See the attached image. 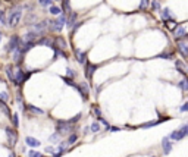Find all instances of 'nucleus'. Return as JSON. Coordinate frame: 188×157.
<instances>
[{
	"label": "nucleus",
	"mask_w": 188,
	"mask_h": 157,
	"mask_svg": "<svg viewBox=\"0 0 188 157\" xmlns=\"http://www.w3.org/2000/svg\"><path fill=\"white\" fill-rule=\"evenodd\" d=\"M62 79H63V81H65V82H66L68 85H72V87H75L74 81H72V79H71V78H68V77H63V78H62Z\"/></svg>",
	"instance_id": "39"
},
{
	"label": "nucleus",
	"mask_w": 188,
	"mask_h": 157,
	"mask_svg": "<svg viewBox=\"0 0 188 157\" xmlns=\"http://www.w3.org/2000/svg\"><path fill=\"white\" fill-rule=\"evenodd\" d=\"M6 73H7V77H9V79L14 82V68L12 66H6Z\"/></svg>",
	"instance_id": "26"
},
{
	"label": "nucleus",
	"mask_w": 188,
	"mask_h": 157,
	"mask_svg": "<svg viewBox=\"0 0 188 157\" xmlns=\"http://www.w3.org/2000/svg\"><path fill=\"white\" fill-rule=\"evenodd\" d=\"M160 16H162V19L163 21H170V19H174V15H172V12L169 10V9H163L160 13Z\"/></svg>",
	"instance_id": "16"
},
{
	"label": "nucleus",
	"mask_w": 188,
	"mask_h": 157,
	"mask_svg": "<svg viewBox=\"0 0 188 157\" xmlns=\"http://www.w3.org/2000/svg\"><path fill=\"white\" fill-rule=\"evenodd\" d=\"M38 43H40V44H44V46H50L52 49L54 47L52 38H49V37H43V38H40V41H38Z\"/></svg>",
	"instance_id": "20"
},
{
	"label": "nucleus",
	"mask_w": 188,
	"mask_h": 157,
	"mask_svg": "<svg viewBox=\"0 0 188 157\" xmlns=\"http://www.w3.org/2000/svg\"><path fill=\"white\" fill-rule=\"evenodd\" d=\"M53 44H54L53 49H57V50H65L66 49V41L62 38V37H56L53 40Z\"/></svg>",
	"instance_id": "10"
},
{
	"label": "nucleus",
	"mask_w": 188,
	"mask_h": 157,
	"mask_svg": "<svg viewBox=\"0 0 188 157\" xmlns=\"http://www.w3.org/2000/svg\"><path fill=\"white\" fill-rule=\"evenodd\" d=\"M40 35L35 34L34 31H29L28 34H25V38H24V43H35V40L38 38Z\"/></svg>",
	"instance_id": "15"
},
{
	"label": "nucleus",
	"mask_w": 188,
	"mask_h": 157,
	"mask_svg": "<svg viewBox=\"0 0 188 157\" xmlns=\"http://www.w3.org/2000/svg\"><path fill=\"white\" fill-rule=\"evenodd\" d=\"M172 147H174V144H172V141H170L168 137H165L162 139V148H163V153H165V154H169L170 150H172Z\"/></svg>",
	"instance_id": "7"
},
{
	"label": "nucleus",
	"mask_w": 188,
	"mask_h": 157,
	"mask_svg": "<svg viewBox=\"0 0 188 157\" xmlns=\"http://www.w3.org/2000/svg\"><path fill=\"white\" fill-rule=\"evenodd\" d=\"M21 18H22V7L21 6H16L14 7L10 13H9V18H7V22H9V25L10 26H16L19 24Z\"/></svg>",
	"instance_id": "3"
},
{
	"label": "nucleus",
	"mask_w": 188,
	"mask_h": 157,
	"mask_svg": "<svg viewBox=\"0 0 188 157\" xmlns=\"http://www.w3.org/2000/svg\"><path fill=\"white\" fill-rule=\"evenodd\" d=\"M176 68L179 69V72L181 73H185V65H184V62H181V60H176Z\"/></svg>",
	"instance_id": "27"
},
{
	"label": "nucleus",
	"mask_w": 188,
	"mask_h": 157,
	"mask_svg": "<svg viewBox=\"0 0 188 157\" xmlns=\"http://www.w3.org/2000/svg\"><path fill=\"white\" fill-rule=\"evenodd\" d=\"M178 50H179V53H181L184 57H188V43L187 41H179L178 43Z\"/></svg>",
	"instance_id": "12"
},
{
	"label": "nucleus",
	"mask_w": 188,
	"mask_h": 157,
	"mask_svg": "<svg viewBox=\"0 0 188 157\" xmlns=\"http://www.w3.org/2000/svg\"><path fill=\"white\" fill-rule=\"evenodd\" d=\"M75 88H76V90L81 92V96H82L84 98L88 96V84L82 82V84H80V85H75Z\"/></svg>",
	"instance_id": "14"
},
{
	"label": "nucleus",
	"mask_w": 188,
	"mask_h": 157,
	"mask_svg": "<svg viewBox=\"0 0 188 157\" xmlns=\"http://www.w3.org/2000/svg\"><path fill=\"white\" fill-rule=\"evenodd\" d=\"M24 56H25V53L21 50V46H19V47H18V49H16V50L14 52V60H15V63H18V65H19L21 62L24 60Z\"/></svg>",
	"instance_id": "13"
},
{
	"label": "nucleus",
	"mask_w": 188,
	"mask_h": 157,
	"mask_svg": "<svg viewBox=\"0 0 188 157\" xmlns=\"http://www.w3.org/2000/svg\"><path fill=\"white\" fill-rule=\"evenodd\" d=\"M46 151H47V153H53V151H54V147L49 145V147H46Z\"/></svg>",
	"instance_id": "44"
},
{
	"label": "nucleus",
	"mask_w": 188,
	"mask_h": 157,
	"mask_svg": "<svg viewBox=\"0 0 188 157\" xmlns=\"http://www.w3.org/2000/svg\"><path fill=\"white\" fill-rule=\"evenodd\" d=\"M27 110L29 113H33V115H44V110L43 109H38V107H35V106H27Z\"/></svg>",
	"instance_id": "17"
},
{
	"label": "nucleus",
	"mask_w": 188,
	"mask_h": 157,
	"mask_svg": "<svg viewBox=\"0 0 188 157\" xmlns=\"http://www.w3.org/2000/svg\"><path fill=\"white\" fill-rule=\"evenodd\" d=\"M159 57H163V59H170V57H172V52L162 53V54H159Z\"/></svg>",
	"instance_id": "37"
},
{
	"label": "nucleus",
	"mask_w": 188,
	"mask_h": 157,
	"mask_svg": "<svg viewBox=\"0 0 188 157\" xmlns=\"http://www.w3.org/2000/svg\"><path fill=\"white\" fill-rule=\"evenodd\" d=\"M187 72H188V71H187Z\"/></svg>",
	"instance_id": "47"
},
{
	"label": "nucleus",
	"mask_w": 188,
	"mask_h": 157,
	"mask_svg": "<svg viewBox=\"0 0 188 157\" xmlns=\"http://www.w3.org/2000/svg\"><path fill=\"white\" fill-rule=\"evenodd\" d=\"M108 131H110V132H118V131H121V128H118V126H109L108 128Z\"/></svg>",
	"instance_id": "42"
},
{
	"label": "nucleus",
	"mask_w": 188,
	"mask_h": 157,
	"mask_svg": "<svg viewBox=\"0 0 188 157\" xmlns=\"http://www.w3.org/2000/svg\"><path fill=\"white\" fill-rule=\"evenodd\" d=\"M62 6H63V10H65V15H66V13H71V3H69V0H63V3H62Z\"/></svg>",
	"instance_id": "25"
},
{
	"label": "nucleus",
	"mask_w": 188,
	"mask_h": 157,
	"mask_svg": "<svg viewBox=\"0 0 188 157\" xmlns=\"http://www.w3.org/2000/svg\"><path fill=\"white\" fill-rule=\"evenodd\" d=\"M97 69V66L93 65L91 62H85V77H87L88 79H91L93 78V75H94V71Z\"/></svg>",
	"instance_id": "9"
},
{
	"label": "nucleus",
	"mask_w": 188,
	"mask_h": 157,
	"mask_svg": "<svg viewBox=\"0 0 188 157\" xmlns=\"http://www.w3.org/2000/svg\"><path fill=\"white\" fill-rule=\"evenodd\" d=\"M0 41H2V33H0Z\"/></svg>",
	"instance_id": "46"
},
{
	"label": "nucleus",
	"mask_w": 188,
	"mask_h": 157,
	"mask_svg": "<svg viewBox=\"0 0 188 157\" xmlns=\"http://www.w3.org/2000/svg\"><path fill=\"white\" fill-rule=\"evenodd\" d=\"M76 139H78V135H76V134H71V135H69V137H68V141H66V144L68 145H72V144H75V143H76Z\"/></svg>",
	"instance_id": "21"
},
{
	"label": "nucleus",
	"mask_w": 188,
	"mask_h": 157,
	"mask_svg": "<svg viewBox=\"0 0 188 157\" xmlns=\"http://www.w3.org/2000/svg\"><path fill=\"white\" fill-rule=\"evenodd\" d=\"M28 157H43V154H41V153H38V151H35V150H29Z\"/></svg>",
	"instance_id": "32"
},
{
	"label": "nucleus",
	"mask_w": 188,
	"mask_h": 157,
	"mask_svg": "<svg viewBox=\"0 0 188 157\" xmlns=\"http://www.w3.org/2000/svg\"><path fill=\"white\" fill-rule=\"evenodd\" d=\"M174 35L178 40H181V38H184V37H187V31H185V28H184L182 25H178L174 29Z\"/></svg>",
	"instance_id": "11"
},
{
	"label": "nucleus",
	"mask_w": 188,
	"mask_h": 157,
	"mask_svg": "<svg viewBox=\"0 0 188 157\" xmlns=\"http://www.w3.org/2000/svg\"><path fill=\"white\" fill-rule=\"evenodd\" d=\"M162 120H153V122H148V124H144V125H141V128H151V126H155V125H157V124H160Z\"/></svg>",
	"instance_id": "29"
},
{
	"label": "nucleus",
	"mask_w": 188,
	"mask_h": 157,
	"mask_svg": "<svg viewBox=\"0 0 188 157\" xmlns=\"http://www.w3.org/2000/svg\"><path fill=\"white\" fill-rule=\"evenodd\" d=\"M81 25H82V22H76V24H75V25L72 26V34L76 33V31L80 29V26H81Z\"/></svg>",
	"instance_id": "38"
},
{
	"label": "nucleus",
	"mask_w": 188,
	"mask_h": 157,
	"mask_svg": "<svg viewBox=\"0 0 188 157\" xmlns=\"http://www.w3.org/2000/svg\"><path fill=\"white\" fill-rule=\"evenodd\" d=\"M59 138H61V135H59L57 132H54L53 135H50V137H49V143H52V144H57Z\"/></svg>",
	"instance_id": "24"
},
{
	"label": "nucleus",
	"mask_w": 188,
	"mask_h": 157,
	"mask_svg": "<svg viewBox=\"0 0 188 157\" xmlns=\"http://www.w3.org/2000/svg\"><path fill=\"white\" fill-rule=\"evenodd\" d=\"M41 6H52L53 5V0H38Z\"/></svg>",
	"instance_id": "33"
},
{
	"label": "nucleus",
	"mask_w": 188,
	"mask_h": 157,
	"mask_svg": "<svg viewBox=\"0 0 188 157\" xmlns=\"http://www.w3.org/2000/svg\"><path fill=\"white\" fill-rule=\"evenodd\" d=\"M93 112H94V115L97 116V119L101 118V112H100V109H99V107H93Z\"/></svg>",
	"instance_id": "40"
},
{
	"label": "nucleus",
	"mask_w": 188,
	"mask_h": 157,
	"mask_svg": "<svg viewBox=\"0 0 188 157\" xmlns=\"http://www.w3.org/2000/svg\"><path fill=\"white\" fill-rule=\"evenodd\" d=\"M90 129H91V132H94V134H97V132H100V131H101L100 124H99V122H93V124L90 125Z\"/></svg>",
	"instance_id": "22"
},
{
	"label": "nucleus",
	"mask_w": 188,
	"mask_h": 157,
	"mask_svg": "<svg viewBox=\"0 0 188 157\" xmlns=\"http://www.w3.org/2000/svg\"><path fill=\"white\" fill-rule=\"evenodd\" d=\"M151 7H153L155 10H160V3H159L157 0H153V2H151Z\"/></svg>",
	"instance_id": "35"
},
{
	"label": "nucleus",
	"mask_w": 188,
	"mask_h": 157,
	"mask_svg": "<svg viewBox=\"0 0 188 157\" xmlns=\"http://www.w3.org/2000/svg\"><path fill=\"white\" fill-rule=\"evenodd\" d=\"M185 137H188V124L182 125L179 129L170 132V134L168 135V138L170 139V141H181V139H184Z\"/></svg>",
	"instance_id": "2"
},
{
	"label": "nucleus",
	"mask_w": 188,
	"mask_h": 157,
	"mask_svg": "<svg viewBox=\"0 0 188 157\" xmlns=\"http://www.w3.org/2000/svg\"><path fill=\"white\" fill-rule=\"evenodd\" d=\"M50 13L54 15V16H59L62 13V9L59 6H53V5H52V6H50Z\"/></svg>",
	"instance_id": "23"
},
{
	"label": "nucleus",
	"mask_w": 188,
	"mask_h": 157,
	"mask_svg": "<svg viewBox=\"0 0 188 157\" xmlns=\"http://www.w3.org/2000/svg\"><path fill=\"white\" fill-rule=\"evenodd\" d=\"M75 56L80 63H85V53L81 52V50H75Z\"/></svg>",
	"instance_id": "19"
},
{
	"label": "nucleus",
	"mask_w": 188,
	"mask_h": 157,
	"mask_svg": "<svg viewBox=\"0 0 188 157\" xmlns=\"http://www.w3.org/2000/svg\"><path fill=\"white\" fill-rule=\"evenodd\" d=\"M66 75H68V78H74L75 77V73L72 69H66Z\"/></svg>",
	"instance_id": "43"
},
{
	"label": "nucleus",
	"mask_w": 188,
	"mask_h": 157,
	"mask_svg": "<svg viewBox=\"0 0 188 157\" xmlns=\"http://www.w3.org/2000/svg\"><path fill=\"white\" fill-rule=\"evenodd\" d=\"M25 144H27L29 148H37V147L41 145V141L37 139V138H34V137H27L25 138Z\"/></svg>",
	"instance_id": "8"
},
{
	"label": "nucleus",
	"mask_w": 188,
	"mask_h": 157,
	"mask_svg": "<svg viewBox=\"0 0 188 157\" xmlns=\"http://www.w3.org/2000/svg\"><path fill=\"white\" fill-rule=\"evenodd\" d=\"M21 46V40L19 37H16V35H14L12 38L9 40V43H7V46H6V52L7 53H14L18 47Z\"/></svg>",
	"instance_id": "4"
},
{
	"label": "nucleus",
	"mask_w": 188,
	"mask_h": 157,
	"mask_svg": "<svg viewBox=\"0 0 188 157\" xmlns=\"http://www.w3.org/2000/svg\"><path fill=\"white\" fill-rule=\"evenodd\" d=\"M18 125H19V116H18V113H14V126L18 128Z\"/></svg>",
	"instance_id": "36"
},
{
	"label": "nucleus",
	"mask_w": 188,
	"mask_h": 157,
	"mask_svg": "<svg viewBox=\"0 0 188 157\" xmlns=\"http://www.w3.org/2000/svg\"><path fill=\"white\" fill-rule=\"evenodd\" d=\"M47 29V21H43V22H38V24H34L33 25V29L35 34H38V35H43V34L46 33Z\"/></svg>",
	"instance_id": "6"
},
{
	"label": "nucleus",
	"mask_w": 188,
	"mask_h": 157,
	"mask_svg": "<svg viewBox=\"0 0 188 157\" xmlns=\"http://www.w3.org/2000/svg\"><path fill=\"white\" fill-rule=\"evenodd\" d=\"M76 18H78V13L71 12V16H69V19H68V22H66L68 26H71V28H72V26L76 24Z\"/></svg>",
	"instance_id": "18"
},
{
	"label": "nucleus",
	"mask_w": 188,
	"mask_h": 157,
	"mask_svg": "<svg viewBox=\"0 0 188 157\" xmlns=\"http://www.w3.org/2000/svg\"><path fill=\"white\" fill-rule=\"evenodd\" d=\"M0 22H2L3 25H9V22H7V18H6V13L2 12V10H0Z\"/></svg>",
	"instance_id": "28"
},
{
	"label": "nucleus",
	"mask_w": 188,
	"mask_h": 157,
	"mask_svg": "<svg viewBox=\"0 0 188 157\" xmlns=\"http://www.w3.org/2000/svg\"><path fill=\"white\" fill-rule=\"evenodd\" d=\"M185 81H187V87H188V78H185Z\"/></svg>",
	"instance_id": "45"
},
{
	"label": "nucleus",
	"mask_w": 188,
	"mask_h": 157,
	"mask_svg": "<svg viewBox=\"0 0 188 157\" xmlns=\"http://www.w3.org/2000/svg\"><path fill=\"white\" fill-rule=\"evenodd\" d=\"M178 87H179V88H181L182 91H187V90H188V87H187V81H185V79H182L181 82H179V84H178Z\"/></svg>",
	"instance_id": "34"
},
{
	"label": "nucleus",
	"mask_w": 188,
	"mask_h": 157,
	"mask_svg": "<svg viewBox=\"0 0 188 157\" xmlns=\"http://www.w3.org/2000/svg\"><path fill=\"white\" fill-rule=\"evenodd\" d=\"M68 22V18H66V15L63 13V15H59V18L57 19H54V21H47V24H49V29L50 31H62L63 29V26H65V24Z\"/></svg>",
	"instance_id": "1"
},
{
	"label": "nucleus",
	"mask_w": 188,
	"mask_h": 157,
	"mask_svg": "<svg viewBox=\"0 0 188 157\" xmlns=\"http://www.w3.org/2000/svg\"><path fill=\"white\" fill-rule=\"evenodd\" d=\"M148 5H150V0H141L140 3V9L141 10H144V9H147Z\"/></svg>",
	"instance_id": "31"
},
{
	"label": "nucleus",
	"mask_w": 188,
	"mask_h": 157,
	"mask_svg": "<svg viewBox=\"0 0 188 157\" xmlns=\"http://www.w3.org/2000/svg\"><path fill=\"white\" fill-rule=\"evenodd\" d=\"M9 100V94H7V91H2L0 92V101H7Z\"/></svg>",
	"instance_id": "30"
},
{
	"label": "nucleus",
	"mask_w": 188,
	"mask_h": 157,
	"mask_svg": "<svg viewBox=\"0 0 188 157\" xmlns=\"http://www.w3.org/2000/svg\"><path fill=\"white\" fill-rule=\"evenodd\" d=\"M179 112H181V113H184V112H188V101H187V103H184V104L179 107Z\"/></svg>",
	"instance_id": "41"
},
{
	"label": "nucleus",
	"mask_w": 188,
	"mask_h": 157,
	"mask_svg": "<svg viewBox=\"0 0 188 157\" xmlns=\"http://www.w3.org/2000/svg\"><path fill=\"white\" fill-rule=\"evenodd\" d=\"M5 132H6V137H7V141H9V145H10V147H14L15 143H16V139H18V134H16L12 128H6V129H5Z\"/></svg>",
	"instance_id": "5"
}]
</instances>
